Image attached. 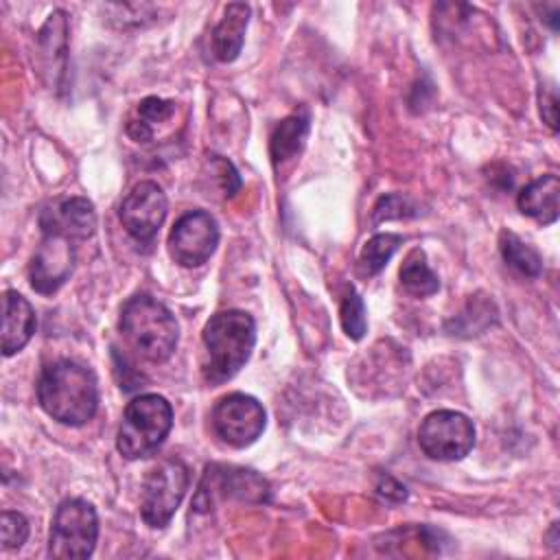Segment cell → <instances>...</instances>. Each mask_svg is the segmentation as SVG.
Returning a JSON list of instances; mask_svg holds the SVG:
<instances>
[{
    "mask_svg": "<svg viewBox=\"0 0 560 560\" xmlns=\"http://www.w3.org/2000/svg\"><path fill=\"white\" fill-rule=\"evenodd\" d=\"M39 407L66 427L90 422L98 409V387L92 370L72 361L48 363L37 381Z\"/></svg>",
    "mask_w": 560,
    "mask_h": 560,
    "instance_id": "1",
    "label": "cell"
},
{
    "mask_svg": "<svg viewBox=\"0 0 560 560\" xmlns=\"http://www.w3.org/2000/svg\"><path fill=\"white\" fill-rule=\"evenodd\" d=\"M201 341V374L210 385H221L247 363L256 343V324L249 313L228 308L206 322Z\"/></svg>",
    "mask_w": 560,
    "mask_h": 560,
    "instance_id": "2",
    "label": "cell"
},
{
    "mask_svg": "<svg viewBox=\"0 0 560 560\" xmlns=\"http://www.w3.org/2000/svg\"><path fill=\"white\" fill-rule=\"evenodd\" d=\"M118 326L129 346L151 363H164L177 348L179 326L175 315L147 293H136L122 304Z\"/></svg>",
    "mask_w": 560,
    "mask_h": 560,
    "instance_id": "3",
    "label": "cell"
},
{
    "mask_svg": "<svg viewBox=\"0 0 560 560\" xmlns=\"http://www.w3.org/2000/svg\"><path fill=\"white\" fill-rule=\"evenodd\" d=\"M173 427V407L160 394H140L125 407L116 448L127 459H142L153 455Z\"/></svg>",
    "mask_w": 560,
    "mask_h": 560,
    "instance_id": "4",
    "label": "cell"
},
{
    "mask_svg": "<svg viewBox=\"0 0 560 560\" xmlns=\"http://www.w3.org/2000/svg\"><path fill=\"white\" fill-rule=\"evenodd\" d=\"M98 540V516L85 499H63L52 516L48 556L57 560H81L94 553Z\"/></svg>",
    "mask_w": 560,
    "mask_h": 560,
    "instance_id": "5",
    "label": "cell"
},
{
    "mask_svg": "<svg viewBox=\"0 0 560 560\" xmlns=\"http://www.w3.org/2000/svg\"><path fill=\"white\" fill-rule=\"evenodd\" d=\"M225 499L267 503L271 499V488L256 470L232 464H208L192 497V510L210 512L219 501Z\"/></svg>",
    "mask_w": 560,
    "mask_h": 560,
    "instance_id": "6",
    "label": "cell"
},
{
    "mask_svg": "<svg viewBox=\"0 0 560 560\" xmlns=\"http://www.w3.org/2000/svg\"><path fill=\"white\" fill-rule=\"evenodd\" d=\"M190 483L188 466L179 457H166L149 468L142 481L140 516L153 527L162 529L171 523Z\"/></svg>",
    "mask_w": 560,
    "mask_h": 560,
    "instance_id": "7",
    "label": "cell"
},
{
    "mask_svg": "<svg viewBox=\"0 0 560 560\" xmlns=\"http://www.w3.org/2000/svg\"><path fill=\"white\" fill-rule=\"evenodd\" d=\"M420 451L435 462H459L475 446V424L455 409H438L418 427Z\"/></svg>",
    "mask_w": 560,
    "mask_h": 560,
    "instance_id": "8",
    "label": "cell"
},
{
    "mask_svg": "<svg viewBox=\"0 0 560 560\" xmlns=\"http://www.w3.org/2000/svg\"><path fill=\"white\" fill-rule=\"evenodd\" d=\"M267 424L262 405L243 392H232L212 409V429L232 448H247L254 444Z\"/></svg>",
    "mask_w": 560,
    "mask_h": 560,
    "instance_id": "9",
    "label": "cell"
},
{
    "mask_svg": "<svg viewBox=\"0 0 560 560\" xmlns=\"http://www.w3.org/2000/svg\"><path fill=\"white\" fill-rule=\"evenodd\" d=\"M219 245L217 219L206 210L182 214L168 232V254L182 267H199Z\"/></svg>",
    "mask_w": 560,
    "mask_h": 560,
    "instance_id": "10",
    "label": "cell"
},
{
    "mask_svg": "<svg viewBox=\"0 0 560 560\" xmlns=\"http://www.w3.org/2000/svg\"><path fill=\"white\" fill-rule=\"evenodd\" d=\"M168 201L160 184L144 179L138 182L120 203L118 217L127 234L140 243L151 245L166 219Z\"/></svg>",
    "mask_w": 560,
    "mask_h": 560,
    "instance_id": "11",
    "label": "cell"
},
{
    "mask_svg": "<svg viewBox=\"0 0 560 560\" xmlns=\"http://www.w3.org/2000/svg\"><path fill=\"white\" fill-rule=\"evenodd\" d=\"M72 269H74L72 241L55 234H44L28 265L31 287L42 295H50L70 278Z\"/></svg>",
    "mask_w": 560,
    "mask_h": 560,
    "instance_id": "12",
    "label": "cell"
},
{
    "mask_svg": "<svg viewBox=\"0 0 560 560\" xmlns=\"http://www.w3.org/2000/svg\"><path fill=\"white\" fill-rule=\"evenodd\" d=\"M42 234L63 236L68 241H85L96 230V212L85 197H66L48 203L39 214Z\"/></svg>",
    "mask_w": 560,
    "mask_h": 560,
    "instance_id": "13",
    "label": "cell"
},
{
    "mask_svg": "<svg viewBox=\"0 0 560 560\" xmlns=\"http://www.w3.org/2000/svg\"><path fill=\"white\" fill-rule=\"evenodd\" d=\"M37 326L35 311L31 302L13 289H7L2 295V354L13 357L20 352L33 337Z\"/></svg>",
    "mask_w": 560,
    "mask_h": 560,
    "instance_id": "14",
    "label": "cell"
},
{
    "mask_svg": "<svg viewBox=\"0 0 560 560\" xmlns=\"http://www.w3.org/2000/svg\"><path fill=\"white\" fill-rule=\"evenodd\" d=\"M249 4L245 2H230L223 11V18L212 28V55L221 63H230L238 57L245 31L249 24Z\"/></svg>",
    "mask_w": 560,
    "mask_h": 560,
    "instance_id": "15",
    "label": "cell"
},
{
    "mask_svg": "<svg viewBox=\"0 0 560 560\" xmlns=\"http://www.w3.org/2000/svg\"><path fill=\"white\" fill-rule=\"evenodd\" d=\"M558 195H560V179L558 175L547 173L521 188L516 197V206L525 217L542 225H551L558 221Z\"/></svg>",
    "mask_w": 560,
    "mask_h": 560,
    "instance_id": "16",
    "label": "cell"
},
{
    "mask_svg": "<svg viewBox=\"0 0 560 560\" xmlns=\"http://www.w3.org/2000/svg\"><path fill=\"white\" fill-rule=\"evenodd\" d=\"M308 112L300 109L276 125L269 138V155L273 166L293 160L302 151L304 140L308 136Z\"/></svg>",
    "mask_w": 560,
    "mask_h": 560,
    "instance_id": "17",
    "label": "cell"
},
{
    "mask_svg": "<svg viewBox=\"0 0 560 560\" xmlns=\"http://www.w3.org/2000/svg\"><path fill=\"white\" fill-rule=\"evenodd\" d=\"M173 114H175V103L173 101H166V98H160V96H147L136 105L133 114L129 116L127 136L133 142L147 144L155 138L158 127L168 122L173 118Z\"/></svg>",
    "mask_w": 560,
    "mask_h": 560,
    "instance_id": "18",
    "label": "cell"
},
{
    "mask_svg": "<svg viewBox=\"0 0 560 560\" xmlns=\"http://www.w3.org/2000/svg\"><path fill=\"white\" fill-rule=\"evenodd\" d=\"M400 284L407 293H411L413 298H429L433 293L440 291V278L438 273L429 267L427 256L420 247L411 249L398 271Z\"/></svg>",
    "mask_w": 560,
    "mask_h": 560,
    "instance_id": "19",
    "label": "cell"
},
{
    "mask_svg": "<svg viewBox=\"0 0 560 560\" xmlns=\"http://www.w3.org/2000/svg\"><path fill=\"white\" fill-rule=\"evenodd\" d=\"M499 249L508 267H512L516 273L525 278H538L542 273V258L538 252L527 245L523 238H518L514 232L503 230L499 236Z\"/></svg>",
    "mask_w": 560,
    "mask_h": 560,
    "instance_id": "20",
    "label": "cell"
},
{
    "mask_svg": "<svg viewBox=\"0 0 560 560\" xmlns=\"http://www.w3.org/2000/svg\"><path fill=\"white\" fill-rule=\"evenodd\" d=\"M402 243V236L400 234H392V232H385V234H374L361 249L359 254V271L363 276H376L387 262L389 258L396 254V249L400 247Z\"/></svg>",
    "mask_w": 560,
    "mask_h": 560,
    "instance_id": "21",
    "label": "cell"
},
{
    "mask_svg": "<svg viewBox=\"0 0 560 560\" xmlns=\"http://www.w3.org/2000/svg\"><path fill=\"white\" fill-rule=\"evenodd\" d=\"M339 319H341V328L343 332L359 341L363 339L365 330H368V317H365V304L361 300V295L354 291V287H348L341 306H339Z\"/></svg>",
    "mask_w": 560,
    "mask_h": 560,
    "instance_id": "22",
    "label": "cell"
},
{
    "mask_svg": "<svg viewBox=\"0 0 560 560\" xmlns=\"http://www.w3.org/2000/svg\"><path fill=\"white\" fill-rule=\"evenodd\" d=\"M28 538V521L20 512L4 510L0 516V540L4 549H20Z\"/></svg>",
    "mask_w": 560,
    "mask_h": 560,
    "instance_id": "23",
    "label": "cell"
},
{
    "mask_svg": "<svg viewBox=\"0 0 560 560\" xmlns=\"http://www.w3.org/2000/svg\"><path fill=\"white\" fill-rule=\"evenodd\" d=\"M411 214V206L400 195H385L374 206V223L387 221V219H402Z\"/></svg>",
    "mask_w": 560,
    "mask_h": 560,
    "instance_id": "24",
    "label": "cell"
},
{
    "mask_svg": "<svg viewBox=\"0 0 560 560\" xmlns=\"http://www.w3.org/2000/svg\"><path fill=\"white\" fill-rule=\"evenodd\" d=\"M212 164H214V173H217V179H219V186L223 190L225 197H234L241 188V177L234 168V164L221 155H214L212 158Z\"/></svg>",
    "mask_w": 560,
    "mask_h": 560,
    "instance_id": "25",
    "label": "cell"
},
{
    "mask_svg": "<svg viewBox=\"0 0 560 560\" xmlns=\"http://www.w3.org/2000/svg\"><path fill=\"white\" fill-rule=\"evenodd\" d=\"M540 116L551 131H558V96L553 88L540 90Z\"/></svg>",
    "mask_w": 560,
    "mask_h": 560,
    "instance_id": "26",
    "label": "cell"
},
{
    "mask_svg": "<svg viewBox=\"0 0 560 560\" xmlns=\"http://www.w3.org/2000/svg\"><path fill=\"white\" fill-rule=\"evenodd\" d=\"M376 492L387 499V501H394V503H400L407 499V488L402 483H398L394 477L389 475H378V481H376Z\"/></svg>",
    "mask_w": 560,
    "mask_h": 560,
    "instance_id": "27",
    "label": "cell"
},
{
    "mask_svg": "<svg viewBox=\"0 0 560 560\" xmlns=\"http://www.w3.org/2000/svg\"><path fill=\"white\" fill-rule=\"evenodd\" d=\"M556 532H558V521H553L551 523V529H549V545L553 547V551H558V536H556Z\"/></svg>",
    "mask_w": 560,
    "mask_h": 560,
    "instance_id": "28",
    "label": "cell"
}]
</instances>
